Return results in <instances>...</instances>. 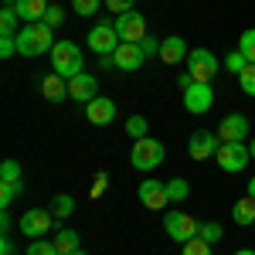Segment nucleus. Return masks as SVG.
<instances>
[{"instance_id": "44", "label": "nucleus", "mask_w": 255, "mask_h": 255, "mask_svg": "<svg viewBox=\"0 0 255 255\" xmlns=\"http://www.w3.org/2000/svg\"><path fill=\"white\" fill-rule=\"evenodd\" d=\"M249 197H255V177L249 180Z\"/></svg>"}, {"instance_id": "19", "label": "nucleus", "mask_w": 255, "mask_h": 255, "mask_svg": "<svg viewBox=\"0 0 255 255\" xmlns=\"http://www.w3.org/2000/svg\"><path fill=\"white\" fill-rule=\"evenodd\" d=\"M41 92H44L48 102H61V99H68V79H61L58 72H51L41 82Z\"/></svg>"}, {"instance_id": "12", "label": "nucleus", "mask_w": 255, "mask_h": 255, "mask_svg": "<svg viewBox=\"0 0 255 255\" xmlns=\"http://www.w3.org/2000/svg\"><path fill=\"white\" fill-rule=\"evenodd\" d=\"M215 133L221 136V143H242V139L249 136V119L242 116V113H228Z\"/></svg>"}, {"instance_id": "15", "label": "nucleus", "mask_w": 255, "mask_h": 255, "mask_svg": "<svg viewBox=\"0 0 255 255\" xmlns=\"http://www.w3.org/2000/svg\"><path fill=\"white\" fill-rule=\"evenodd\" d=\"M113 58H116V68H119V72H136L139 65L146 61V55H143V48H139V44L123 41L116 51H113Z\"/></svg>"}, {"instance_id": "48", "label": "nucleus", "mask_w": 255, "mask_h": 255, "mask_svg": "<svg viewBox=\"0 0 255 255\" xmlns=\"http://www.w3.org/2000/svg\"><path fill=\"white\" fill-rule=\"evenodd\" d=\"M72 255H85V252H82V249H79V252H72Z\"/></svg>"}, {"instance_id": "37", "label": "nucleus", "mask_w": 255, "mask_h": 255, "mask_svg": "<svg viewBox=\"0 0 255 255\" xmlns=\"http://www.w3.org/2000/svg\"><path fill=\"white\" fill-rule=\"evenodd\" d=\"M106 187H109V174L102 170V174H96V180H92V191H89V194H92V197H102V194H106Z\"/></svg>"}, {"instance_id": "20", "label": "nucleus", "mask_w": 255, "mask_h": 255, "mask_svg": "<svg viewBox=\"0 0 255 255\" xmlns=\"http://www.w3.org/2000/svg\"><path fill=\"white\" fill-rule=\"evenodd\" d=\"M232 218H235V225H245V228H252L255 225V197H238L235 208H232Z\"/></svg>"}, {"instance_id": "42", "label": "nucleus", "mask_w": 255, "mask_h": 255, "mask_svg": "<svg viewBox=\"0 0 255 255\" xmlns=\"http://www.w3.org/2000/svg\"><path fill=\"white\" fill-rule=\"evenodd\" d=\"M7 232H10V215L3 211V215H0V235H7Z\"/></svg>"}, {"instance_id": "46", "label": "nucleus", "mask_w": 255, "mask_h": 255, "mask_svg": "<svg viewBox=\"0 0 255 255\" xmlns=\"http://www.w3.org/2000/svg\"><path fill=\"white\" fill-rule=\"evenodd\" d=\"M249 153H252V160H255V139H252V143H249Z\"/></svg>"}, {"instance_id": "5", "label": "nucleus", "mask_w": 255, "mask_h": 255, "mask_svg": "<svg viewBox=\"0 0 255 255\" xmlns=\"http://www.w3.org/2000/svg\"><path fill=\"white\" fill-rule=\"evenodd\" d=\"M163 228H167V235L174 238V242H191L197 238V228H201V221H194L191 215H184V211H167L163 215Z\"/></svg>"}, {"instance_id": "6", "label": "nucleus", "mask_w": 255, "mask_h": 255, "mask_svg": "<svg viewBox=\"0 0 255 255\" xmlns=\"http://www.w3.org/2000/svg\"><path fill=\"white\" fill-rule=\"evenodd\" d=\"M113 27H116L119 41H129V44H139V41L146 38V17L139 14V10H126V14H119L113 20Z\"/></svg>"}, {"instance_id": "13", "label": "nucleus", "mask_w": 255, "mask_h": 255, "mask_svg": "<svg viewBox=\"0 0 255 255\" xmlns=\"http://www.w3.org/2000/svg\"><path fill=\"white\" fill-rule=\"evenodd\" d=\"M139 201L150 208V211H163L167 204H170V197H167V184H160V180H139Z\"/></svg>"}, {"instance_id": "11", "label": "nucleus", "mask_w": 255, "mask_h": 255, "mask_svg": "<svg viewBox=\"0 0 255 255\" xmlns=\"http://www.w3.org/2000/svg\"><path fill=\"white\" fill-rule=\"evenodd\" d=\"M85 41H89V48H92L96 55H113L119 44H123L113 24H96V27L89 31V38H85Z\"/></svg>"}, {"instance_id": "34", "label": "nucleus", "mask_w": 255, "mask_h": 255, "mask_svg": "<svg viewBox=\"0 0 255 255\" xmlns=\"http://www.w3.org/2000/svg\"><path fill=\"white\" fill-rule=\"evenodd\" d=\"M0 180H20V163L17 160H3V163H0Z\"/></svg>"}, {"instance_id": "22", "label": "nucleus", "mask_w": 255, "mask_h": 255, "mask_svg": "<svg viewBox=\"0 0 255 255\" xmlns=\"http://www.w3.org/2000/svg\"><path fill=\"white\" fill-rule=\"evenodd\" d=\"M20 194H24V184L20 180H0V208H10Z\"/></svg>"}, {"instance_id": "47", "label": "nucleus", "mask_w": 255, "mask_h": 255, "mask_svg": "<svg viewBox=\"0 0 255 255\" xmlns=\"http://www.w3.org/2000/svg\"><path fill=\"white\" fill-rule=\"evenodd\" d=\"M3 3H7V7H14V3H17V0H3Z\"/></svg>"}, {"instance_id": "24", "label": "nucleus", "mask_w": 255, "mask_h": 255, "mask_svg": "<svg viewBox=\"0 0 255 255\" xmlns=\"http://www.w3.org/2000/svg\"><path fill=\"white\" fill-rule=\"evenodd\" d=\"M75 211V197L72 194H55V201H51V215L55 218H68Z\"/></svg>"}, {"instance_id": "7", "label": "nucleus", "mask_w": 255, "mask_h": 255, "mask_svg": "<svg viewBox=\"0 0 255 255\" xmlns=\"http://www.w3.org/2000/svg\"><path fill=\"white\" fill-rule=\"evenodd\" d=\"M51 225H55L51 208H48V211H44V208H31V211L20 215V235L24 238H44L51 232Z\"/></svg>"}, {"instance_id": "39", "label": "nucleus", "mask_w": 255, "mask_h": 255, "mask_svg": "<svg viewBox=\"0 0 255 255\" xmlns=\"http://www.w3.org/2000/svg\"><path fill=\"white\" fill-rule=\"evenodd\" d=\"M139 48H143V55H146V58L160 55V41H157V38H150V34H146V38L139 41Z\"/></svg>"}, {"instance_id": "8", "label": "nucleus", "mask_w": 255, "mask_h": 255, "mask_svg": "<svg viewBox=\"0 0 255 255\" xmlns=\"http://www.w3.org/2000/svg\"><path fill=\"white\" fill-rule=\"evenodd\" d=\"M211 106H215V89H211V82H194L191 89H184V109H187L191 116H204Z\"/></svg>"}, {"instance_id": "26", "label": "nucleus", "mask_w": 255, "mask_h": 255, "mask_svg": "<svg viewBox=\"0 0 255 255\" xmlns=\"http://www.w3.org/2000/svg\"><path fill=\"white\" fill-rule=\"evenodd\" d=\"M197 238H204V242H221L225 238V228L218 225V221H201V228H197Z\"/></svg>"}, {"instance_id": "28", "label": "nucleus", "mask_w": 255, "mask_h": 255, "mask_svg": "<svg viewBox=\"0 0 255 255\" xmlns=\"http://www.w3.org/2000/svg\"><path fill=\"white\" fill-rule=\"evenodd\" d=\"M24 255H58V249H55V242H48V238H34Z\"/></svg>"}, {"instance_id": "40", "label": "nucleus", "mask_w": 255, "mask_h": 255, "mask_svg": "<svg viewBox=\"0 0 255 255\" xmlns=\"http://www.w3.org/2000/svg\"><path fill=\"white\" fill-rule=\"evenodd\" d=\"M99 68L106 72V68H116V58L113 55H99Z\"/></svg>"}, {"instance_id": "43", "label": "nucleus", "mask_w": 255, "mask_h": 255, "mask_svg": "<svg viewBox=\"0 0 255 255\" xmlns=\"http://www.w3.org/2000/svg\"><path fill=\"white\" fill-rule=\"evenodd\" d=\"M177 85H180V89H191V85H194V75H191V72H187V75H180Z\"/></svg>"}, {"instance_id": "31", "label": "nucleus", "mask_w": 255, "mask_h": 255, "mask_svg": "<svg viewBox=\"0 0 255 255\" xmlns=\"http://www.w3.org/2000/svg\"><path fill=\"white\" fill-rule=\"evenodd\" d=\"M184 255H211V242L191 238V242H184Z\"/></svg>"}, {"instance_id": "18", "label": "nucleus", "mask_w": 255, "mask_h": 255, "mask_svg": "<svg viewBox=\"0 0 255 255\" xmlns=\"http://www.w3.org/2000/svg\"><path fill=\"white\" fill-rule=\"evenodd\" d=\"M48 0H17L14 3V10L20 14V20H27V24H38V20H44V14H48Z\"/></svg>"}, {"instance_id": "29", "label": "nucleus", "mask_w": 255, "mask_h": 255, "mask_svg": "<svg viewBox=\"0 0 255 255\" xmlns=\"http://www.w3.org/2000/svg\"><path fill=\"white\" fill-rule=\"evenodd\" d=\"M225 68H228V72H232V75H242V72H245V68H249V58H245V55H242V51H232V55H228V58H225Z\"/></svg>"}, {"instance_id": "45", "label": "nucleus", "mask_w": 255, "mask_h": 255, "mask_svg": "<svg viewBox=\"0 0 255 255\" xmlns=\"http://www.w3.org/2000/svg\"><path fill=\"white\" fill-rule=\"evenodd\" d=\"M235 255H255V249H238Z\"/></svg>"}, {"instance_id": "25", "label": "nucleus", "mask_w": 255, "mask_h": 255, "mask_svg": "<svg viewBox=\"0 0 255 255\" xmlns=\"http://www.w3.org/2000/svg\"><path fill=\"white\" fill-rule=\"evenodd\" d=\"M187 194H191V184H187L184 177L167 180V197H170V201H187Z\"/></svg>"}, {"instance_id": "41", "label": "nucleus", "mask_w": 255, "mask_h": 255, "mask_svg": "<svg viewBox=\"0 0 255 255\" xmlns=\"http://www.w3.org/2000/svg\"><path fill=\"white\" fill-rule=\"evenodd\" d=\"M0 255H14V242H10L7 235L0 238Z\"/></svg>"}, {"instance_id": "16", "label": "nucleus", "mask_w": 255, "mask_h": 255, "mask_svg": "<svg viewBox=\"0 0 255 255\" xmlns=\"http://www.w3.org/2000/svg\"><path fill=\"white\" fill-rule=\"evenodd\" d=\"M99 92V82L96 75H75V79H68V99H75V102H92Z\"/></svg>"}, {"instance_id": "1", "label": "nucleus", "mask_w": 255, "mask_h": 255, "mask_svg": "<svg viewBox=\"0 0 255 255\" xmlns=\"http://www.w3.org/2000/svg\"><path fill=\"white\" fill-rule=\"evenodd\" d=\"M51 31H55V27H48L44 20L24 24V27L17 31V51L24 55V58H38V55H44V51H51V48L58 44Z\"/></svg>"}, {"instance_id": "3", "label": "nucleus", "mask_w": 255, "mask_h": 255, "mask_svg": "<svg viewBox=\"0 0 255 255\" xmlns=\"http://www.w3.org/2000/svg\"><path fill=\"white\" fill-rule=\"evenodd\" d=\"M167 157V150H163V143L153 136H143L133 143V153H129V163L136 167V170H157L160 163Z\"/></svg>"}, {"instance_id": "2", "label": "nucleus", "mask_w": 255, "mask_h": 255, "mask_svg": "<svg viewBox=\"0 0 255 255\" xmlns=\"http://www.w3.org/2000/svg\"><path fill=\"white\" fill-rule=\"evenodd\" d=\"M82 65H85V58H82V51L75 48V41H58L51 48V68L58 72L61 79L82 75Z\"/></svg>"}, {"instance_id": "17", "label": "nucleus", "mask_w": 255, "mask_h": 255, "mask_svg": "<svg viewBox=\"0 0 255 255\" xmlns=\"http://www.w3.org/2000/svg\"><path fill=\"white\" fill-rule=\"evenodd\" d=\"M184 55H191V51H187V44H184V38L170 34V38L160 41V55H157V58L163 61V65H177V61L184 58Z\"/></svg>"}, {"instance_id": "38", "label": "nucleus", "mask_w": 255, "mask_h": 255, "mask_svg": "<svg viewBox=\"0 0 255 255\" xmlns=\"http://www.w3.org/2000/svg\"><path fill=\"white\" fill-rule=\"evenodd\" d=\"M106 7H109V10H113V14H126V10H136V7H133V0H106Z\"/></svg>"}, {"instance_id": "35", "label": "nucleus", "mask_w": 255, "mask_h": 255, "mask_svg": "<svg viewBox=\"0 0 255 255\" xmlns=\"http://www.w3.org/2000/svg\"><path fill=\"white\" fill-rule=\"evenodd\" d=\"M44 24H48V27H61V24H65V7L51 3V7H48V14H44Z\"/></svg>"}, {"instance_id": "21", "label": "nucleus", "mask_w": 255, "mask_h": 255, "mask_svg": "<svg viewBox=\"0 0 255 255\" xmlns=\"http://www.w3.org/2000/svg\"><path fill=\"white\" fill-rule=\"evenodd\" d=\"M51 242H55L58 255H72V252H79V249H82L79 232H72V228H61V232H58L55 238H51Z\"/></svg>"}, {"instance_id": "36", "label": "nucleus", "mask_w": 255, "mask_h": 255, "mask_svg": "<svg viewBox=\"0 0 255 255\" xmlns=\"http://www.w3.org/2000/svg\"><path fill=\"white\" fill-rule=\"evenodd\" d=\"M10 55H17V38L0 34V58H10Z\"/></svg>"}, {"instance_id": "23", "label": "nucleus", "mask_w": 255, "mask_h": 255, "mask_svg": "<svg viewBox=\"0 0 255 255\" xmlns=\"http://www.w3.org/2000/svg\"><path fill=\"white\" fill-rule=\"evenodd\" d=\"M17 20H20V14L14 10V7H3V14H0V34H10V38H17Z\"/></svg>"}, {"instance_id": "27", "label": "nucleus", "mask_w": 255, "mask_h": 255, "mask_svg": "<svg viewBox=\"0 0 255 255\" xmlns=\"http://www.w3.org/2000/svg\"><path fill=\"white\" fill-rule=\"evenodd\" d=\"M238 51L249 58V65H255V27H249V31L242 34V41H238Z\"/></svg>"}, {"instance_id": "32", "label": "nucleus", "mask_w": 255, "mask_h": 255, "mask_svg": "<svg viewBox=\"0 0 255 255\" xmlns=\"http://www.w3.org/2000/svg\"><path fill=\"white\" fill-rule=\"evenodd\" d=\"M238 89H242L245 96H255V65H249V68L238 75Z\"/></svg>"}, {"instance_id": "30", "label": "nucleus", "mask_w": 255, "mask_h": 255, "mask_svg": "<svg viewBox=\"0 0 255 255\" xmlns=\"http://www.w3.org/2000/svg\"><path fill=\"white\" fill-rule=\"evenodd\" d=\"M126 133L133 139H143L146 136V116H129L126 119Z\"/></svg>"}, {"instance_id": "10", "label": "nucleus", "mask_w": 255, "mask_h": 255, "mask_svg": "<svg viewBox=\"0 0 255 255\" xmlns=\"http://www.w3.org/2000/svg\"><path fill=\"white\" fill-rule=\"evenodd\" d=\"M218 150H221V136L211 133V129H197V133H191V139H187V153H191V160L218 157Z\"/></svg>"}, {"instance_id": "4", "label": "nucleus", "mask_w": 255, "mask_h": 255, "mask_svg": "<svg viewBox=\"0 0 255 255\" xmlns=\"http://www.w3.org/2000/svg\"><path fill=\"white\" fill-rule=\"evenodd\" d=\"M218 167L225 170V174H242L245 167H249V143H221V150H218Z\"/></svg>"}, {"instance_id": "33", "label": "nucleus", "mask_w": 255, "mask_h": 255, "mask_svg": "<svg viewBox=\"0 0 255 255\" xmlns=\"http://www.w3.org/2000/svg\"><path fill=\"white\" fill-rule=\"evenodd\" d=\"M99 3H102V0H72V7H75L79 17H92L99 10Z\"/></svg>"}, {"instance_id": "9", "label": "nucleus", "mask_w": 255, "mask_h": 255, "mask_svg": "<svg viewBox=\"0 0 255 255\" xmlns=\"http://www.w3.org/2000/svg\"><path fill=\"white\" fill-rule=\"evenodd\" d=\"M187 72L194 75V82H211L218 75L215 51H208V48H194V51L187 55Z\"/></svg>"}, {"instance_id": "49", "label": "nucleus", "mask_w": 255, "mask_h": 255, "mask_svg": "<svg viewBox=\"0 0 255 255\" xmlns=\"http://www.w3.org/2000/svg\"><path fill=\"white\" fill-rule=\"evenodd\" d=\"M252 232H255V225H252Z\"/></svg>"}, {"instance_id": "14", "label": "nucleus", "mask_w": 255, "mask_h": 255, "mask_svg": "<svg viewBox=\"0 0 255 255\" xmlns=\"http://www.w3.org/2000/svg\"><path fill=\"white\" fill-rule=\"evenodd\" d=\"M85 119L92 123V126H109L113 119H116V102L106 96H96L92 102H85Z\"/></svg>"}]
</instances>
